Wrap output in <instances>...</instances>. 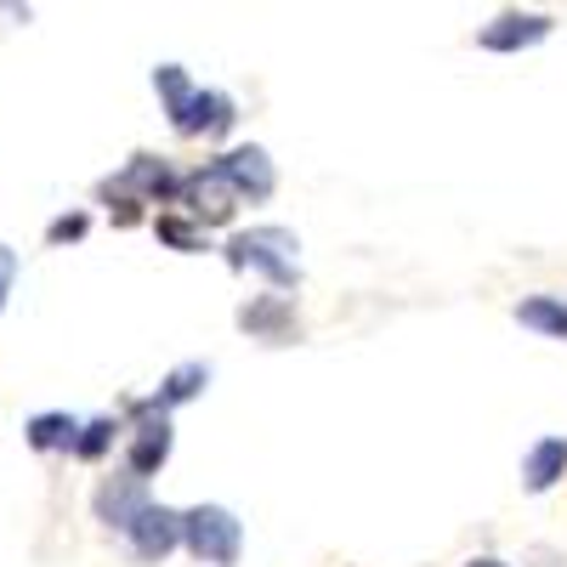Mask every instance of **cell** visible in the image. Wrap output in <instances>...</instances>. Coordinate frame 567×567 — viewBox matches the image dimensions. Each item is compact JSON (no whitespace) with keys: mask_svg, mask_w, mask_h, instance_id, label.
I'll use <instances>...</instances> for the list:
<instances>
[{"mask_svg":"<svg viewBox=\"0 0 567 567\" xmlns=\"http://www.w3.org/2000/svg\"><path fill=\"white\" fill-rule=\"evenodd\" d=\"M114 187H120V194H125V187H136L142 199H176L182 176H171V165H165V159H154V154H136V159H131V171H125Z\"/></svg>","mask_w":567,"mask_h":567,"instance_id":"obj_11","label":"cell"},{"mask_svg":"<svg viewBox=\"0 0 567 567\" xmlns=\"http://www.w3.org/2000/svg\"><path fill=\"white\" fill-rule=\"evenodd\" d=\"M545 34H550V18L545 12H505L477 40L488 45V52H523V45H539Z\"/></svg>","mask_w":567,"mask_h":567,"instance_id":"obj_9","label":"cell"},{"mask_svg":"<svg viewBox=\"0 0 567 567\" xmlns=\"http://www.w3.org/2000/svg\"><path fill=\"white\" fill-rule=\"evenodd\" d=\"M205 381H210V363H182V369L165 374V386H159L154 398H159V409H176V403H187V398H199Z\"/></svg>","mask_w":567,"mask_h":567,"instance_id":"obj_14","label":"cell"},{"mask_svg":"<svg viewBox=\"0 0 567 567\" xmlns=\"http://www.w3.org/2000/svg\"><path fill=\"white\" fill-rule=\"evenodd\" d=\"M171 125H176V136H221L233 125V97L227 91H194Z\"/></svg>","mask_w":567,"mask_h":567,"instance_id":"obj_7","label":"cell"},{"mask_svg":"<svg viewBox=\"0 0 567 567\" xmlns=\"http://www.w3.org/2000/svg\"><path fill=\"white\" fill-rule=\"evenodd\" d=\"M159 239L176 245V250H205V233L194 221H182V216H159Z\"/></svg>","mask_w":567,"mask_h":567,"instance_id":"obj_18","label":"cell"},{"mask_svg":"<svg viewBox=\"0 0 567 567\" xmlns=\"http://www.w3.org/2000/svg\"><path fill=\"white\" fill-rule=\"evenodd\" d=\"M114 432H120L114 420H85V425H80L74 454H80V460H103V454H109V443H114Z\"/></svg>","mask_w":567,"mask_h":567,"instance_id":"obj_17","label":"cell"},{"mask_svg":"<svg viewBox=\"0 0 567 567\" xmlns=\"http://www.w3.org/2000/svg\"><path fill=\"white\" fill-rule=\"evenodd\" d=\"M182 545L205 567H233L245 550V523L227 505H194V511H182Z\"/></svg>","mask_w":567,"mask_h":567,"instance_id":"obj_2","label":"cell"},{"mask_svg":"<svg viewBox=\"0 0 567 567\" xmlns=\"http://www.w3.org/2000/svg\"><path fill=\"white\" fill-rule=\"evenodd\" d=\"M176 205H187V216L194 221H205V227H216V221H227L233 216V187L221 182V171L216 165H205V171H187L182 176V187H176Z\"/></svg>","mask_w":567,"mask_h":567,"instance_id":"obj_5","label":"cell"},{"mask_svg":"<svg viewBox=\"0 0 567 567\" xmlns=\"http://www.w3.org/2000/svg\"><path fill=\"white\" fill-rule=\"evenodd\" d=\"M516 318H523L528 329H539V336L567 341V301H556V296H528L523 307H516Z\"/></svg>","mask_w":567,"mask_h":567,"instance_id":"obj_13","label":"cell"},{"mask_svg":"<svg viewBox=\"0 0 567 567\" xmlns=\"http://www.w3.org/2000/svg\"><path fill=\"white\" fill-rule=\"evenodd\" d=\"M12 267H18V256L0 245V307H7V284H12Z\"/></svg>","mask_w":567,"mask_h":567,"instance_id":"obj_20","label":"cell"},{"mask_svg":"<svg viewBox=\"0 0 567 567\" xmlns=\"http://www.w3.org/2000/svg\"><path fill=\"white\" fill-rule=\"evenodd\" d=\"M80 233H85V216L74 210V216H58L52 227H45V239H52V245H69V239H80Z\"/></svg>","mask_w":567,"mask_h":567,"instance_id":"obj_19","label":"cell"},{"mask_svg":"<svg viewBox=\"0 0 567 567\" xmlns=\"http://www.w3.org/2000/svg\"><path fill=\"white\" fill-rule=\"evenodd\" d=\"M125 545H131L136 561H165V556L182 545V511L148 499V505L136 511V523L125 528Z\"/></svg>","mask_w":567,"mask_h":567,"instance_id":"obj_4","label":"cell"},{"mask_svg":"<svg viewBox=\"0 0 567 567\" xmlns=\"http://www.w3.org/2000/svg\"><path fill=\"white\" fill-rule=\"evenodd\" d=\"M284 318H290V296H272V301H256V307H245L239 312V323L250 329V336H284Z\"/></svg>","mask_w":567,"mask_h":567,"instance_id":"obj_15","label":"cell"},{"mask_svg":"<svg viewBox=\"0 0 567 567\" xmlns=\"http://www.w3.org/2000/svg\"><path fill=\"white\" fill-rule=\"evenodd\" d=\"M567 477V437H539L528 454H523V483L528 494H545Z\"/></svg>","mask_w":567,"mask_h":567,"instance_id":"obj_10","label":"cell"},{"mask_svg":"<svg viewBox=\"0 0 567 567\" xmlns=\"http://www.w3.org/2000/svg\"><path fill=\"white\" fill-rule=\"evenodd\" d=\"M91 505H97V523H109V528H120V534H125V528L136 523V511L148 505V483H136L131 471H125V477H109Z\"/></svg>","mask_w":567,"mask_h":567,"instance_id":"obj_8","label":"cell"},{"mask_svg":"<svg viewBox=\"0 0 567 567\" xmlns=\"http://www.w3.org/2000/svg\"><path fill=\"white\" fill-rule=\"evenodd\" d=\"M296 233L290 227H250V233H233L227 245V261L233 267H256L261 278H272L278 290H290L301 278V261H296Z\"/></svg>","mask_w":567,"mask_h":567,"instance_id":"obj_1","label":"cell"},{"mask_svg":"<svg viewBox=\"0 0 567 567\" xmlns=\"http://www.w3.org/2000/svg\"><path fill=\"white\" fill-rule=\"evenodd\" d=\"M465 567H505L499 556H477V561H465Z\"/></svg>","mask_w":567,"mask_h":567,"instance_id":"obj_21","label":"cell"},{"mask_svg":"<svg viewBox=\"0 0 567 567\" xmlns=\"http://www.w3.org/2000/svg\"><path fill=\"white\" fill-rule=\"evenodd\" d=\"M216 171H221V182L233 187V199H267L272 194V159H267V148H233V154H221V159H210Z\"/></svg>","mask_w":567,"mask_h":567,"instance_id":"obj_6","label":"cell"},{"mask_svg":"<svg viewBox=\"0 0 567 567\" xmlns=\"http://www.w3.org/2000/svg\"><path fill=\"white\" fill-rule=\"evenodd\" d=\"M131 414H136V432H131L125 471H131L136 483H148L154 471L171 460V409H159V398H142Z\"/></svg>","mask_w":567,"mask_h":567,"instance_id":"obj_3","label":"cell"},{"mask_svg":"<svg viewBox=\"0 0 567 567\" xmlns=\"http://www.w3.org/2000/svg\"><path fill=\"white\" fill-rule=\"evenodd\" d=\"M154 91L165 97V114H171V120L187 109V97H194V85H187V74H182L176 63H159V69H154Z\"/></svg>","mask_w":567,"mask_h":567,"instance_id":"obj_16","label":"cell"},{"mask_svg":"<svg viewBox=\"0 0 567 567\" xmlns=\"http://www.w3.org/2000/svg\"><path fill=\"white\" fill-rule=\"evenodd\" d=\"M29 449H40V454H74V443H80V420L74 414H34L29 420Z\"/></svg>","mask_w":567,"mask_h":567,"instance_id":"obj_12","label":"cell"}]
</instances>
